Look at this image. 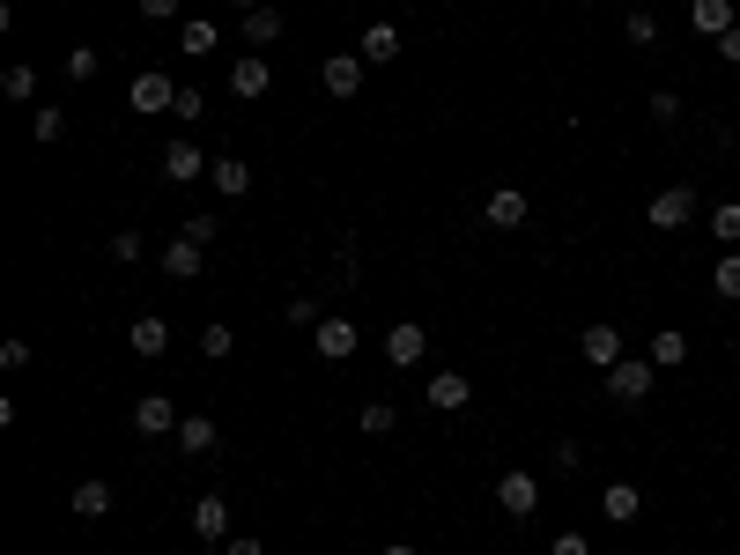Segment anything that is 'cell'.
Segmentation results:
<instances>
[{
	"label": "cell",
	"mask_w": 740,
	"mask_h": 555,
	"mask_svg": "<svg viewBox=\"0 0 740 555\" xmlns=\"http://www.w3.org/2000/svg\"><path fill=\"white\" fill-rule=\"evenodd\" d=\"M215 45H222V38H215V23H208V15H193V23L178 30V52H186V60H208Z\"/></svg>",
	"instance_id": "24"
},
{
	"label": "cell",
	"mask_w": 740,
	"mask_h": 555,
	"mask_svg": "<svg viewBox=\"0 0 740 555\" xmlns=\"http://www.w3.org/2000/svg\"><path fill=\"white\" fill-rule=\"evenodd\" d=\"M200 252H208V244L171 238V244H163V274H171V282H193V274H200Z\"/></svg>",
	"instance_id": "20"
},
{
	"label": "cell",
	"mask_w": 740,
	"mask_h": 555,
	"mask_svg": "<svg viewBox=\"0 0 740 555\" xmlns=\"http://www.w3.org/2000/svg\"><path fill=\"white\" fill-rule=\"evenodd\" d=\"M0 90H8V97H15V104H30V97H38V74H30L23 60H15V67L0 74Z\"/></svg>",
	"instance_id": "31"
},
{
	"label": "cell",
	"mask_w": 740,
	"mask_h": 555,
	"mask_svg": "<svg viewBox=\"0 0 740 555\" xmlns=\"http://www.w3.org/2000/svg\"><path fill=\"white\" fill-rule=\"evenodd\" d=\"M526 216H533V208H526L518 186H496V193H489V230H518Z\"/></svg>",
	"instance_id": "18"
},
{
	"label": "cell",
	"mask_w": 740,
	"mask_h": 555,
	"mask_svg": "<svg viewBox=\"0 0 740 555\" xmlns=\"http://www.w3.org/2000/svg\"><path fill=\"white\" fill-rule=\"evenodd\" d=\"M718 60H726V67H740V23L726 30V38H718Z\"/></svg>",
	"instance_id": "41"
},
{
	"label": "cell",
	"mask_w": 740,
	"mask_h": 555,
	"mask_svg": "<svg viewBox=\"0 0 740 555\" xmlns=\"http://www.w3.org/2000/svg\"><path fill=\"white\" fill-rule=\"evenodd\" d=\"M208 186H215L222 200H245V193H252V164H237V156H215V170H208Z\"/></svg>",
	"instance_id": "15"
},
{
	"label": "cell",
	"mask_w": 740,
	"mask_h": 555,
	"mask_svg": "<svg viewBox=\"0 0 740 555\" xmlns=\"http://www.w3.org/2000/svg\"><path fill=\"white\" fill-rule=\"evenodd\" d=\"M356 52H363L370 67H385V60H400V30H393V23H370V30H363V45H356Z\"/></svg>",
	"instance_id": "21"
},
{
	"label": "cell",
	"mask_w": 740,
	"mask_h": 555,
	"mask_svg": "<svg viewBox=\"0 0 740 555\" xmlns=\"http://www.w3.org/2000/svg\"><path fill=\"white\" fill-rule=\"evenodd\" d=\"M67 74H74V82H97V45H74L67 52Z\"/></svg>",
	"instance_id": "33"
},
{
	"label": "cell",
	"mask_w": 740,
	"mask_h": 555,
	"mask_svg": "<svg viewBox=\"0 0 740 555\" xmlns=\"http://www.w3.org/2000/svg\"><path fill=\"white\" fill-rule=\"evenodd\" d=\"M644 222L666 230V238H674V230H689V222H696V186H659L652 208H644Z\"/></svg>",
	"instance_id": "2"
},
{
	"label": "cell",
	"mask_w": 740,
	"mask_h": 555,
	"mask_svg": "<svg viewBox=\"0 0 740 555\" xmlns=\"http://www.w3.org/2000/svg\"><path fill=\"white\" fill-rule=\"evenodd\" d=\"M356 341H363V334H356V318H319V326H311V348H319V356L326 363H348V356H356Z\"/></svg>",
	"instance_id": "8"
},
{
	"label": "cell",
	"mask_w": 740,
	"mask_h": 555,
	"mask_svg": "<svg viewBox=\"0 0 740 555\" xmlns=\"http://www.w3.org/2000/svg\"><path fill=\"white\" fill-rule=\"evenodd\" d=\"M215 415H186V422H178V452H186V459H208V452H215Z\"/></svg>",
	"instance_id": "14"
},
{
	"label": "cell",
	"mask_w": 740,
	"mask_h": 555,
	"mask_svg": "<svg viewBox=\"0 0 740 555\" xmlns=\"http://www.w3.org/2000/svg\"><path fill=\"white\" fill-rule=\"evenodd\" d=\"M733 363H740V334H733Z\"/></svg>",
	"instance_id": "45"
},
{
	"label": "cell",
	"mask_w": 740,
	"mask_h": 555,
	"mask_svg": "<svg viewBox=\"0 0 740 555\" xmlns=\"http://www.w3.org/2000/svg\"><path fill=\"white\" fill-rule=\"evenodd\" d=\"M178 422H186V415H178V400H163V392H141V400H134V430L141 437H178Z\"/></svg>",
	"instance_id": "7"
},
{
	"label": "cell",
	"mask_w": 740,
	"mask_h": 555,
	"mask_svg": "<svg viewBox=\"0 0 740 555\" xmlns=\"http://www.w3.org/2000/svg\"><path fill=\"white\" fill-rule=\"evenodd\" d=\"M267 60H260V52H245V60H237V67H230V97H267Z\"/></svg>",
	"instance_id": "16"
},
{
	"label": "cell",
	"mask_w": 740,
	"mask_h": 555,
	"mask_svg": "<svg viewBox=\"0 0 740 555\" xmlns=\"http://www.w3.org/2000/svg\"><path fill=\"white\" fill-rule=\"evenodd\" d=\"M208 170H215V156H200L193 142H163V178H171V186H193Z\"/></svg>",
	"instance_id": "10"
},
{
	"label": "cell",
	"mask_w": 740,
	"mask_h": 555,
	"mask_svg": "<svg viewBox=\"0 0 740 555\" xmlns=\"http://www.w3.org/2000/svg\"><path fill=\"white\" fill-rule=\"evenodd\" d=\"M222 8H237V15H252V8H260V0H222Z\"/></svg>",
	"instance_id": "43"
},
{
	"label": "cell",
	"mask_w": 740,
	"mask_h": 555,
	"mask_svg": "<svg viewBox=\"0 0 740 555\" xmlns=\"http://www.w3.org/2000/svg\"><path fill=\"white\" fill-rule=\"evenodd\" d=\"M644 356L659 363V370H681V363H689V334H681V326H659V334H652V348H644Z\"/></svg>",
	"instance_id": "19"
},
{
	"label": "cell",
	"mask_w": 740,
	"mask_h": 555,
	"mask_svg": "<svg viewBox=\"0 0 740 555\" xmlns=\"http://www.w3.org/2000/svg\"><path fill=\"white\" fill-rule=\"evenodd\" d=\"M200 112H208V97H200L193 82H178V119H200Z\"/></svg>",
	"instance_id": "37"
},
{
	"label": "cell",
	"mask_w": 740,
	"mask_h": 555,
	"mask_svg": "<svg viewBox=\"0 0 740 555\" xmlns=\"http://www.w3.org/2000/svg\"><path fill=\"white\" fill-rule=\"evenodd\" d=\"M134 8H141L148 23H171V15H178V0H134Z\"/></svg>",
	"instance_id": "40"
},
{
	"label": "cell",
	"mask_w": 740,
	"mask_h": 555,
	"mask_svg": "<svg viewBox=\"0 0 740 555\" xmlns=\"http://www.w3.org/2000/svg\"><path fill=\"white\" fill-rule=\"evenodd\" d=\"M644 112H652V126H681V112H689V104H681V90H652V97H644Z\"/></svg>",
	"instance_id": "27"
},
{
	"label": "cell",
	"mask_w": 740,
	"mask_h": 555,
	"mask_svg": "<svg viewBox=\"0 0 740 555\" xmlns=\"http://www.w3.org/2000/svg\"><path fill=\"white\" fill-rule=\"evenodd\" d=\"M578 356H585L592 370H615V363L630 356V341H622V326H607V318H592L585 334H578Z\"/></svg>",
	"instance_id": "4"
},
{
	"label": "cell",
	"mask_w": 740,
	"mask_h": 555,
	"mask_svg": "<svg viewBox=\"0 0 740 555\" xmlns=\"http://www.w3.org/2000/svg\"><path fill=\"white\" fill-rule=\"evenodd\" d=\"M126 348H134V356H163V348H171V326H163V318H134V326H126Z\"/></svg>",
	"instance_id": "17"
},
{
	"label": "cell",
	"mask_w": 740,
	"mask_h": 555,
	"mask_svg": "<svg viewBox=\"0 0 740 555\" xmlns=\"http://www.w3.org/2000/svg\"><path fill=\"white\" fill-rule=\"evenodd\" d=\"M711 238L726 244V252H740V200H718L711 208Z\"/></svg>",
	"instance_id": "26"
},
{
	"label": "cell",
	"mask_w": 740,
	"mask_h": 555,
	"mask_svg": "<svg viewBox=\"0 0 740 555\" xmlns=\"http://www.w3.org/2000/svg\"><path fill=\"white\" fill-rule=\"evenodd\" d=\"M126 112H141V119H156V112H178V82L171 74H134V90H126Z\"/></svg>",
	"instance_id": "3"
},
{
	"label": "cell",
	"mask_w": 740,
	"mask_h": 555,
	"mask_svg": "<svg viewBox=\"0 0 740 555\" xmlns=\"http://www.w3.org/2000/svg\"><path fill=\"white\" fill-rule=\"evenodd\" d=\"M282 318H289V326H319V296H289V312Z\"/></svg>",
	"instance_id": "34"
},
{
	"label": "cell",
	"mask_w": 740,
	"mask_h": 555,
	"mask_svg": "<svg viewBox=\"0 0 740 555\" xmlns=\"http://www.w3.org/2000/svg\"><path fill=\"white\" fill-rule=\"evenodd\" d=\"M112 260H119V266L141 260V230H119V238H112Z\"/></svg>",
	"instance_id": "36"
},
{
	"label": "cell",
	"mask_w": 740,
	"mask_h": 555,
	"mask_svg": "<svg viewBox=\"0 0 740 555\" xmlns=\"http://www.w3.org/2000/svg\"><path fill=\"white\" fill-rule=\"evenodd\" d=\"M630 8H652V0H630Z\"/></svg>",
	"instance_id": "46"
},
{
	"label": "cell",
	"mask_w": 740,
	"mask_h": 555,
	"mask_svg": "<svg viewBox=\"0 0 740 555\" xmlns=\"http://www.w3.org/2000/svg\"><path fill=\"white\" fill-rule=\"evenodd\" d=\"M422 356H430V334H422L415 318H393V334H385V363H393V370H415Z\"/></svg>",
	"instance_id": "9"
},
{
	"label": "cell",
	"mask_w": 740,
	"mask_h": 555,
	"mask_svg": "<svg viewBox=\"0 0 740 555\" xmlns=\"http://www.w3.org/2000/svg\"><path fill=\"white\" fill-rule=\"evenodd\" d=\"M740 15H733V0H689V30L696 38H726Z\"/></svg>",
	"instance_id": "13"
},
{
	"label": "cell",
	"mask_w": 740,
	"mask_h": 555,
	"mask_svg": "<svg viewBox=\"0 0 740 555\" xmlns=\"http://www.w3.org/2000/svg\"><path fill=\"white\" fill-rule=\"evenodd\" d=\"M548 555H592V541H585V533H556V548H548Z\"/></svg>",
	"instance_id": "39"
},
{
	"label": "cell",
	"mask_w": 740,
	"mask_h": 555,
	"mask_svg": "<svg viewBox=\"0 0 740 555\" xmlns=\"http://www.w3.org/2000/svg\"><path fill=\"white\" fill-rule=\"evenodd\" d=\"M378 555H415V548H408V541H393V548H378Z\"/></svg>",
	"instance_id": "44"
},
{
	"label": "cell",
	"mask_w": 740,
	"mask_h": 555,
	"mask_svg": "<svg viewBox=\"0 0 740 555\" xmlns=\"http://www.w3.org/2000/svg\"><path fill=\"white\" fill-rule=\"evenodd\" d=\"M215 230H222L215 216H186V238H193V244H215Z\"/></svg>",
	"instance_id": "38"
},
{
	"label": "cell",
	"mask_w": 740,
	"mask_h": 555,
	"mask_svg": "<svg viewBox=\"0 0 740 555\" xmlns=\"http://www.w3.org/2000/svg\"><path fill=\"white\" fill-rule=\"evenodd\" d=\"M422 400H430V408L437 415H459L474 400V386H467V370H437V378H430V392H422Z\"/></svg>",
	"instance_id": "11"
},
{
	"label": "cell",
	"mask_w": 740,
	"mask_h": 555,
	"mask_svg": "<svg viewBox=\"0 0 740 555\" xmlns=\"http://www.w3.org/2000/svg\"><path fill=\"white\" fill-rule=\"evenodd\" d=\"M496 504L511 511V519H533V511H541V474H526V467L496 474Z\"/></svg>",
	"instance_id": "5"
},
{
	"label": "cell",
	"mask_w": 740,
	"mask_h": 555,
	"mask_svg": "<svg viewBox=\"0 0 740 555\" xmlns=\"http://www.w3.org/2000/svg\"><path fill=\"white\" fill-rule=\"evenodd\" d=\"M600 378H607V400L637 408V400H652V386H659V363L652 356H622L615 370H600Z\"/></svg>",
	"instance_id": "1"
},
{
	"label": "cell",
	"mask_w": 740,
	"mask_h": 555,
	"mask_svg": "<svg viewBox=\"0 0 740 555\" xmlns=\"http://www.w3.org/2000/svg\"><path fill=\"white\" fill-rule=\"evenodd\" d=\"M363 430H370V437L393 430V400H370V408H363Z\"/></svg>",
	"instance_id": "35"
},
{
	"label": "cell",
	"mask_w": 740,
	"mask_h": 555,
	"mask_svg": "<svg viewBox=\"0 0 740 555\" xmlns=\"http://www.w3.org/2000/svg\"><path fill=\"white\" fill-rule=\"evenodd\" d=\"M363 67H370V60H363V52H334V60H326V67H319V82H326V97H363Z\"/></svg>",
	"instance_id": "6"
},
{
	"label": "cell",
	"mask_w": 740,
	"mask_h": 555,
	"mask_svg": "<svg viewBox=\"0 0 740 555\" xmlns=\"http://www.w3.org/2000/svg\"><path fill=\"white\" fill-rule=\"evenodd\" d=\"M237 30H245V45H274V38H282V8H267V0H260Z\"/></svg>",
	"instance_id": "22"
},
{
	"label": "cell",
	"mask_w": 740,
	"mask_h": 555,
	"mask_svg": "<svg viewBox=\"0 0 740 555\" xmlns=\"http://www.w3.org/2000/svg\"><path fill=\"white\" fill-rule=\"evenodd\" d=\"M193 541H208V548L230 541V504H222V496H200L193 504Z\"/></svg>",
	"instance_id": "12"
},
{
	"label": "cell",
	"mask_w": 740,
	"mask_h": 555,
	"mask_svg": "<svg viewBox=\"0 0 740 555\" xmlns=\"http://www.w3.org/2000/svg\"><path fill=\"white\" fill-rule=\"evenodd\" d=\"M622 38H630V45H659V15H652V8H630Z\"/></svg>",
	"instance_id": "29"
},
{
	"label": "cell",
	"mask_w": 740,
	"mask_h": 555,
	"mask_svg": "<svg viewBox=\"0 0 740 555\" xmlns=\"http://www.w3.org/2000/svg\"><path fill=\"white\" fill-rule=\"evenodd\" d=\"M104 511H112V482H97V474L74 482V519H104Z\"/></svg>",
	"instance_id": "23"
},
{
	"label": "cell",
	"mask_w": 740,
	"mask_h": 555,
	"mask_svg": "<svg viewBox=\"0 0 740 555\" xmlns=\"http://www.w3.org/2000/svg\"><path fill=\"white\" fill-rule=\"evenodd\" d=\"M222 555H260V541H252V533H230V541H222Z\"/></svg>",
	"instance_id": "42"
},
{
	"label": "cell",
	"mask_w": 740,
	"mask_h": 555,
	"mask_svg": "<svg viewBox=\"0 0 740 555\" xmlns=\"http://www.w3.org/2000/svg\"><path fill=\"white\" fill-rule=\"evenodd\" d=\"M711 290L726 296V304H740V252H726V260L711 266Z\"/></svg>",
	"instance_id": "28"
},
{
	"label": "cell",
	"mask_w": 740,
	"mask_h": 555,
	"mask_svg": "<svg viewBox=\"0 0 740 555\" xmlns=\"http://www.w3.org/2000/svg\"><path fill=\"white\" fill-rule=\"evenodd\" d=\"M30 134H38V142H60V134H67V112H60V104H38V112H30Z\"/></svg>",
	"instance_id": "30"
},
{
	"label": "cell",
	"mask_w": 740,
	"mask_h": 555,
	"mask_svg": "<svg viewBox=\"0 0 740 555\" xmlns=\"http://www.w3.org/2000/svg\"><path fill=\"white\" fill-rule=\"evenodd\" d=\"M637 482H607V496H600V511H607V519H615V526H630V519H637Z\"/></svg>",
	"instance_id": "25"
},
{
	"label": "cell",
	"mask_w": 740,
	"mask_h": 555,
	"mask_svg": "<svg viewBox=\"0 0 740 555\" xmlns=\"http://www.w3.org/2000/svg\"><path fill=\"white\" fill-rule=\"evenodd\" d=\"M230 348H237V334H230V326H222V318H215V326L200 334V356H208V363H222V356H230Z\"/></svg>",
	"instance_id": "32"
}]
</instances>
